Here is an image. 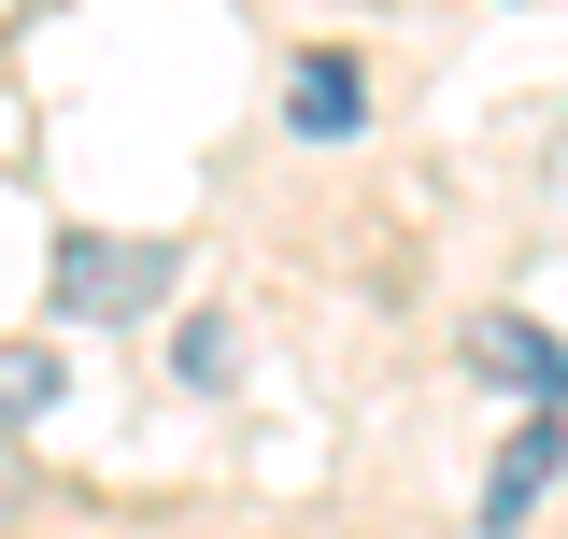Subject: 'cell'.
I'll return each instance as SVG.
<instances>
[{
	"instance_id": "cell-4",
	"label": "cell",
	"mask_w": 568,
	"mask_h": 539,
	"mask_svg": "<svg viewBox=\"0 0 568 539\" xmlns=\"http://www.w3.org/2000/svg\"><path fill=\"white\" fill-rule=\"evenodd\" d=\"M284 114H298L313 142H342L355 114H369V85H355V58H298V85H284Z\"/></svg>"
},
{
	"instance_id": "cell-6",
	"label": "cell",
	"mask_w": 568,
	"mask_h": 539,
	"mask_svg": "<svg viewBox=\"0 0 568 539\" xmlns=\"http://www.w3.org/2000/svg\"><path fill=\"white\" fill-rule=\"evenodd\" d=\"M58 340H0V426H29V411H58Z\"/></svg>"
},
{
	"instance_id": "cell-3",
	"label": "cell",
	"mask_w": 568,
	"mask_h": 539,
	"mask_svg": "<svg viewBox=\"0 0 568 539\" xmlns=\"http://www.w3.org/2000/svg\"><path fill=\"white\" fill-rule=\"evenodd\" d=\"M555 469H568V426H555V411H526V426H511V455L484 469V526L511 539L526 511H540V497H555Z\"/></svg>"
},
{
	"instance_id": "cell-5",
	"label": "cell",
	"mask_w": 568,
	"mask_h": 539,
	"mask_svg": "<svg viewBox=\"0 0 568 539\" xmlns=\"http://www.w3.org/2000/svg\"><path fill=\"white\" fill-rule=\"evenodd\" d=\"M227 369H242V327H227V313H185V327H171V384H185V398H227Z\"/></svg>"
},
{
	"instance_id": "cell-2",
	"label": "cell",
	"mask_w": 568,
	"mask_h": 539,
	"mask_svg": "<svg viewBox=\"0 0 568 539\" xmlns=\"http://www.w3.org/2000/svg\"><path fill=\"white\" fill-rule=\"evenodd\" d=\"M469 369H484L497 398H526V411H568V340L540 313H484L469 327Z\"/></svg>"
},
{
	"instance_id": "cell-1",
	"label": "cell",
	"mask_w": 568,
	"mask_h": 539,
	"mask_svg": "<svg viewBox=\"0 0 568 539\" xmlns=\"http://www.w3.org/2000/svg\"><path fill=\"white\" fill-rule=\"evenodd\" d=\"M171 242H114V227H58V313L71 327H142L171 313Z\"/></svg>"
}]
</instances>
